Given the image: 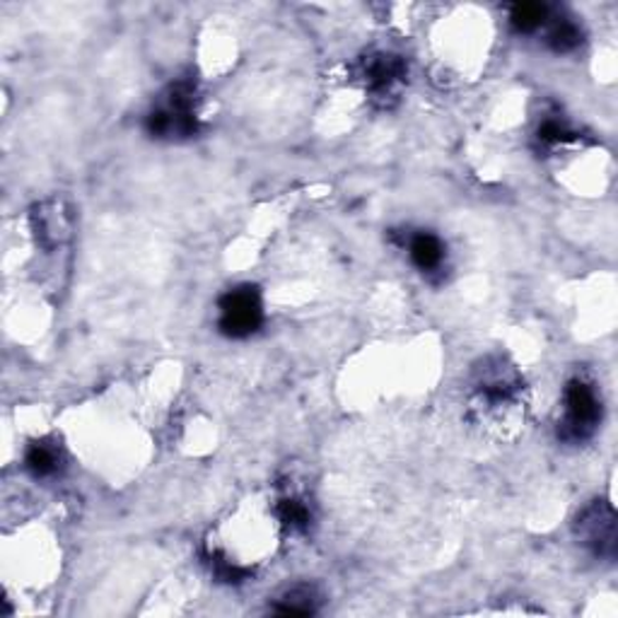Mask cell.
I'll use <instances>...</instances> for the list:
<instances>
[{"label": "cell", "mask_w": 618, "mask_h": 618, "mask_svg": "<svg viewBox=\"0 0 618 618\" xmlns=\"http://www.w3.org/2000/svg\"><path fill=\"white\" fill-rule=\"evenodd\" d=\"M264 324V300L254 286L230 288L218 302V327L228 339H250Z\"/></svg>", "instance_id": "obj_4"}, {"label": "cell", "mask_w": 618, "mask_h": 618, "mask_svg": "<svg viewBox=\"0 0 618 618\" xmlns=\"http://www.w3.org/2000/svg\"><path fill=\"white\" fill-rule=\"evenodd\" d=\"M578 542L604 560L616 558V512L606 500H594L575 520Z\"/></svg>", "instance_id": "obj_6"}, {"label": "cell", "mask_w": 618, "mask_h": 618, "mask_svg": "<svg viewBox=\"0 0 618 618\" xmlns=\"http://www.w3.org/2000/svg\"><path fill=\"white\" fill-rule=\"evenodd\" d=\"M153 138H191L198 133V87L191 77H179L157 99L145 117Z\"/></svg>", "instance_id": "obj_2"}, {"label": "cell", "mask_w": 618, "mask_h": 618, "mask_svg": "<svg viewBox=\"0 0 618 618\" xmlns=\"http://www.w3.org/2000/svg\"><path fill=\"white\" fill-rule=\"evenodd\" d=\"M403 246H407L411 264L419 268L423 276L443 274L447 264V246L435 232L419 230L403 234Z\"/></svg>", "instance_id": "obj_7"}, {"label": "cell", "mask_w": 618, "mask_h": 618, "mask_svg": "<svg viewBox=\"0 0 618 618\" xmlns=\"http://www.w3.org/2000/svg\"><path fill=\"white\" fill-rule=\"evenodd\" d=\"M550 13L554 10L542 3H517L510 8V25L517 35H536L546 27Z\"/></svg>", "instance_id": "obj_12"}, {"label": "cell", "mask_w": 618, "mask_h": 618, "mask_svg": "<svg viewBox=\"0 0 618 618\" xmlns=\"http://www.w3.org/2000/svg\"><path fill=\"white\" fill-rule=\"evenodd\" d=\"M319 609V594L310 584H298V587L288 590L283 597H278L274 604L276 614H292V616H312Z\"/></svg>", "instance_id": "obj_11"}, {"label": "cell", "mask_w": 618, "mask_h": 618, "mask_svg": "<svg viewBox=\"0 0 618 618\" xmlns=\"http://www.w3.org/2000/svg\"><path fill=\"white\" fill-rule=\"evenodd\" d=\"M604 419L602 395L590 377L575 375L564 389V411L558 421V440L568 445L587 443Z\"/></svg>", "instance_id": "obj_3"}, {"label": "cell", "mask_w": 618, "mask_h": 618, "mask_svg": "<svg viewBox=\"0 0 618 618\" xmlns=\"http://www.w3.org/2000/svg\"><path fill=\"white\" fill-rule=\"evenodd\" d=\"M580 133L570 126V123L564 117H546L536 129V143L542 150H554L560 148V145H568L572 141H578Z\"/></svg>", "instance_id": "obj_13"}, {"label": "cell", "mask_w": 618, "mask_h": 618, "mask_svg": "<svg viewBox=\"0 0 618 618\" xmlns=\"http://www.w3.org/2000/svg\"><path fill=\"white\" fill-rule=\"evenodd\" d=\"M471 387V415L486 428H508L524 411V379L502 358L483 361Z\"/></svg>", "instance_id": "obj_1"}, {"label": "cell", "mask_w": 618, "mask_h": 618, "mask_svg": "<svg viewBox=\"0 0 618 618\" xmlns=\"http://www.w3.org/2000/svg\"><path fill=\"white\" fill-rule=\"evenodd\" d=\"M358 77H361L367 95L373 97L375 102L389 107L391 99H397L401 87L407 85L409 63L401 53L373 51L358 63Z\"/></svg>", "instance_id": "obj_5"}, {"label": "cell", "mask_w": 618, "mask_h": 618, "mask_svg": "<svg viewBox=\"0 0 618 618\" xmlns=\"http://www.w3.org/2000/svg\"><path fill=\"white\" fill-rule=\"evenodd\" d=\"M544 29H546V44L556 53L575 51L582 44V39H584L582 27L578 25L575 20L568 17V15H554V13H550Z\"/></svg>", "instance_id": "obj_9"}, {"label": "cell", "mask_w": 618, "mask_h": 618, "mask_svg": "<svg viewBox=\"0 0 618 618\" xmlns=\"http://www.w3.org/2000/svg\"><path fill=\"white\" fill-rule=\"evenodd\" d=\"M276 514L288 532L302 534L312 524V505L300 490H286L276 502Z\"/></svg>", "instance_id": "obj_8"}, {"label": "cell", "mask_w": 618, "mask_h": 618, "mask_svg": "<svg viewBox=\"0 0 618 618\" xmlns=\"http://www.w3.org/2000/svg\"><path fill=\"white\" fill-rule=\"evenodd\" d=\"M25 466L35 478H51L61 471L63 457L59 449L49 443H35L27 447Z\"/></svg>", "instance_id": "obj_10"}]
</instances>
